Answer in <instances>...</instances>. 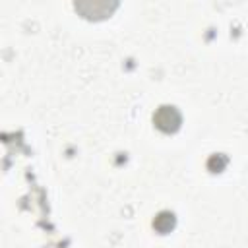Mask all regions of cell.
Returning <instances> with one entry per match:
<instances>
[{"label":"cell","mask_w":248,"mask_h":248,"mask_svg":"<svg viewBox=\"0 0 248 248\" xmlns=\"http://www.w3.org/2000/svg\"><path fill=\"white\" fill-rule=\"evenodd\" d=\"M153 124L157 130H161L165 134H174V132H178V128L182 124V116L176 107L161 105L153 114Z\"/></svg>","instance_id":"cell-1"},{"label":"cell","mask_w":248,"mask_h":248,"mask_svg":"<svg viewBox=\"0 0 248 248\" xmlns=\"http://www.w3.org/2000/svg\"><path fill=\"white\" fill-rule=\"evenodd\" d=\"M153 227L159 231V232H167V231H170L172 227H174V215L172 213H169V211H163V213H159L157 217H155V221H153Z\"/></svg>","instance_id":"cell-2"}]
</instances>
